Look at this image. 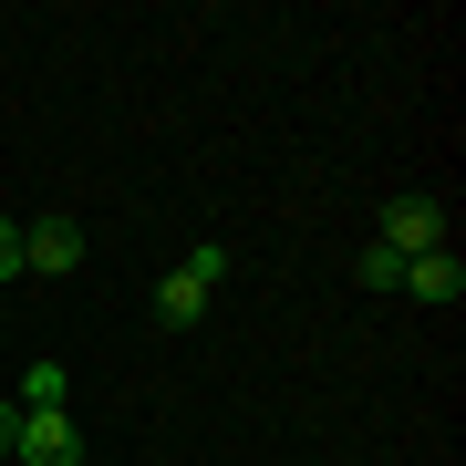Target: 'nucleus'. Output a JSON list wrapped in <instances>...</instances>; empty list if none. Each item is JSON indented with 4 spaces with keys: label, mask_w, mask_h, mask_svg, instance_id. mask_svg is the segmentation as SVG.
I'll list each match as a JSON object with an SVG mask.
<instances>
[{
    "label": "nucleus",
    "mask_w": 466,
    "mask_h": 466,
    "mask_svg": "<svg viewBox=\"0 0 466 466\" xmlns=\"http://www.w3.org/2000/svg\"><path fill=\"white\" fill-rule=\"evenodd\" d=\"M218 280H228V249H218V238H198V249H187L167 280H156V321H167V332H187V321L218 300Z\"/></svg>",
    "instance_id": "obj_1"
},
{
    "label": "nucleus",
    "mask_w": 466,
    "mask_h": 466,
    "mask_svg": "<svg viewBox=\"0 0 466 466\" xmlns=\"http://www.w3.org/2000/svg\"><path fill=\"white\" fill-rule=\"evenodd\" d=\"M373 249H394V259L456 249V238H446V208H435V198H394V208H383V238H373Z\"/></svg>",
    "instance_id": "obj_2"
},
{
    "label": "nucleus",
    "mask_w": 466,
    "mask_h": 466,
    "mask_svg": "<svg viewBox=\"0 0 466 466\" xmlns=\"http://www.w3.org/2000/svg\"><path fill=\"white\" fill-rule=\"evenodd\" d=\"M11 456L21 466H84V425H73V415H21Z\"/></svg>",
    "instance_id": "obj_3"
},
{
    "label": "nucleus",
    "mask_w": 466,
    "mask_h": 466,
    "mask_svg": "<svg viewBox=\"0 0 466 466\" xmlns=\"http://www.w3.org/2000/svg\"><path fill=\"white\" fill-rule=\"evenodd\" d=\"M21 269H42V280L84 269V228H73V218H32V228H21Z\"/></svg>",
    "instance_id": "obj_4"
},
{
    "label": "nucleus",
    "mask_w": 466,
    "mask_h": 466,
    "mask_svg": "<svg viewBox=\"0 0 466 466\" xmlns=\"http://www.w3.org/2000/svg\"><path fill=\"white\" fill-rule=\"evenodd\" d=\"M404 290H415V300H446V311H456V300H466V259H456V249L404 259Z\"/></svg>",
    "instance_id": "obj_5"
},
{
    "label": "nucleus",
    "mask_w": 466,
    "mask_h": 466,
    "mask_svg": "<svg viewBox=\"0 0 466 466\" xmlns=\"http://www.w3.org/2000/svg\"><path fill=\"white\" fill-rule=\"evenodd\" d=\"M63 394H73V373H63V363H32V383H21V415H63Z\"/></svg>",
    "instance_id": "obj_6"
},
{
    "label": "nucleus",
    "mask_w": 466,
    "mask_h": 466,
    "mask_svg": "<svg viewBox=\"0 0 466 466\" xmlns=\"http://www.w3.org/2000/svg\"><path fill=\"white\" fill-rule=\"evenodd\" d=\"M363 290H404V259L394 249H363Z\"/></svg>",
    "instance_id": "obj_7"
},
{
    "label": "nucleus",
    "mask_w": 466,
    "mask_h": 466,
    "mask_svg": "<svg viewBox=\"0 0 466 466\" xmlns=\"http://www.w3.org/2000/svg\"><path fill=\"white\" fill-rule=\"evenodd\" d=\"M11 269H21V228L0 218V280H11Z\"/></svg>",
    "instance_id": "obj_8"
},
{
    "label": "nucleus",
    "mask_w": 466,
    "mask_h": 466,
    "mask_svg": "<svg viewBox=\"0 0 466 466\" xmlns=\"http://www.w3.org/2000/svg\"><path fill=\"white\" fill-rule=\"evenodd\" d=\"M11 435H21V404H0V456H11Z\"/></svg>",
    "instance_id": "obj_9"
}]
</instances>
